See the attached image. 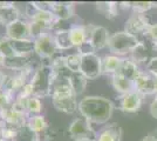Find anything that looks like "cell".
Listing matches in <instances>:
<instances>
[{
	"label": "cell",
	"mask_w": 157,
	"mask_h": 141,
	"mask_svg": "<svg viewBox=\"0 0 157 141\" xmlns=\"http://www.w3.org/2000/svg\"><path fill=\"white\" fill-rule=\"evenodd\" d=\"M141 15L143 17V19L149 27L157 26V4H154L147 12H144Z\"/></svg>",
	"instance_id": "32"
},
{
	"label": "cell",
	"mask_w": 157,
	"mask_h": 141,
	"mask_svg": "<svg viewBox=\"0 0 157 141\" xmlns=\"http://www.w3.org/2000/svg\"><path fill=\"white\" fill-rule=\"evenodd\" d=\"M54 34V40H55V45L58 47L60 52L62 51H67L73 48V44L69 38V32L68 28L67 29H62V31H58Z\"/></svg>",
	"instance_id": "25"
},
{
	"label": "cell",
	"mask_w": 157,
	"mask_h": 141,
	"mask_svg": "<svg viewBox=\"0 0 157 141\" xmlns=\"http://www.w3.org/2000/svg\"><path fill=\"white\" fill-rule=\"evenodd\" d=\"M121 128L116 123H111L98 132L96 141H121Z\"/></svg>",
	"instance_id": "20"
},
{
	"label": "cell",
	"mask_w": 157,
	"mask_h": 141,
	"mask_svg": "<svg viewBox=\"0 0 157 141\" xmlns=\"http://www.w3.org/2000/svg\"><path fill=\"white\" fill-rule=\"evenodd\" d=\"M32 4L38 11L52 12V1H32Z\"/></svg>",
	"instance_id": "35"
},
{
	"label": "cell",
	"mask_w": 157,
	"mask_h": 141,
	"mask_svg": "<svg viewBox=\"0 0 157 141\" xmlns=\"http://www.w3.org/2000/svg\"><path fill=\"white\" fill-rule=\"evenodd\" d=\"M68 133L75 141H96L98 133L94 131L92 123L85 118H76L71 122Z\"/></svg>",
	"instance_id": "4"
},
{
	"label": "cell",
	"mask_w": 157,
	"mask_h": 141,
	"mask_svg": "<svg viewBox=\"0 0 157 141\" xmlns=\"http://www.w3.org/2000/svg\"><path fill=\"white\" fill-rule=\"evenodd\" d=\"M12 41L14 52L18 55H33L34 53V40Z\"/></svg>",
	"instance_id": "27"
},
{
	"label": "cell",
	"mask_w": 157,
	"mask_h": 141,
	"mask_svg": "<svg viewBox=\"0 0 157 141\" xmlns=\"http://www.w3.org/2000/svg\"><path fill=\"white\" fill-rule=\"evenodd\" d=\"M32 64V55H18L15 54L12 58H6L5 60V65L4 67L13 71V72H18L24 68L28 67Z\"/></svg>",
	"instance_id": "17"
},
{
	"label": "cell",
	"mask_w": 157,
	"mask_h": 141,
	"mask_svg": "<svg viewBox=\"0 0 157 141\" xmlns=\"http://www.w3.org/2000/svg\"><path fill=\"white\" fill-rule=\"evenodd\" d=\"M0 53L5 58H12L15 55L14 48L12 46V41L6 35H0Z\"/></svg>",
	"instance_id": "30"
},
{
	"label": "cell",
	"mask_w": 157,
	"mask_h": 141,
	"mask_svg": "<svg viewBox=\"0 0 157 141\" xmlns=\"http://www.w3.org/2000/svg\"><path fill=\"white\" fill-rule=\"evenodd\" d=\"M29 115L26 113H21L13 109L12 107L5 108V109H0V119L5 121L8 125H12L18 128H22L27 125Z\"/></svg>",
	"instance_id": "13"
},
{
	"label": "cell",
	"mask_w": 157,
	"mask_h": 141,
	"mask_svg": "<svg viewBox=\"0 0 157 141\" xmlns=\"http://www.w3.org/2000/svg\"><path fill=\"white\" fill-rule=\"evenodd\" d=\"M5 60H6V58H5L2 54L0 53V68L4 67V65H5Z\"/></svg>",
	"instance_id": "41"
},
{
	"label": "cell",
	"mask_w": 157,
	"mask_h": 141,
	"mask_svg": "<svg viewBox=\"0 0 157 141\" xmlns=\"http://www.w3.org/2000/svg\"><path fill=\"white\" fill-rule=\"evenodd\" d=\"M81 61H82V54H80L78 52L67 54L65 57L66 68L71 72H80Z\"/></svg>",
	"instance_id": "28"
},
{
	"label": "cell",
	"mask_w": 157,
	"mask_h": 141,
	"mask_svg": "<svg viewBox=\"0 0 157 141\" xmlns=\"http://www.w3.org/2000/svg\"><path fill=\"white\" fill-rule=\"evenodd\" d=\"M87 28H88V33H89L88 42L90 44V46L93 47V49L95 52L108 46L110 34L105 27L89 24V25H87Z\"/></svg>",
	"instance_id": "8"
},
{
	"label": "cell",
	"mask_w": 157,
	"mask_h": 141,
	"mask_svg": "<svg viewBox=\"0 0 157 141\" xmlns=\"http://www.w3.org/2000/svg\"><path fill=\"white\" fill-rule=\"evenodd\" d=\"M149 28L150 27L148 26V24L145 22L141 14L132 13L128 18V20L125 21L124 31L131 35L136 37L138 40H142L144 37L148 35Z\"/></svg>",
	"instance_id": "10"
},
{
	"label": "cell",
	"mask_w": 157,
	"mask_h": 141,
	"mask_svg": "<svg viewBox=\"0 0 157 141\" xmlns=\"http://www.w3.org/2000/svg\"><path fill=\"white\" fill-rule=\"evenodd\" d=\"M7 38L10 40L19 41V40H33L31 35V29H29V20L20 18L14 22L6 26Z\"/></svg>",
	"instance_id": "7"
},
{
	"label": "cell",
	"mask_w": 157,
	"mask_h": 141,
	"mask_svg": "<svg viewBox=\"0 0 157 141\" xmlns=\"http://www.w3.org/2000/svg\"><path fill=\"white\" fill-rule=\"evenodd\" d=\"M68 32H69V38L73 44V47L75 48H80L89 40V33H88L87 25H80V24L72 25L68 28Z\"/></svg>",
	"instance_id": "14"
},
{
	"label": "cell",
	"mask_w": 157,
	"mask_h": 141,
	"mask_svg": "<svg viewBox=\"0 0 157 141\" xmlns=\"http://www.w3.org/2000/svg\"><path fill=\"white\" fill-rule=\"evenodd\" d=\"M60 51L55 45L54 34L47 32L34 39V53L44 60H51Z\"/></svg>",
	"instance_id": "5"
},
{
	"label": "cell",
	"mask_w": 157,
	"mask_h": 141,
	"mask_svg": "<svg viewBox=\"0 0 157 141\" xmlns=\"http://www.w3.org/2000/svg\"><path fill=\"white\" fill-rule=\"evenodd\" d=\"M27 126L29 127L31 131H33L35 134L38 135L45 133L47 129H48V127H49L46 118L42 114L29 115L28 116V120H27Z\"/></svg>",
	"instance_id": "23"
},
{
	"label": "cell",
	"mask_w": 157,
	"mask_h": 141,
	"mask_svg": "<svg viewBox=\"0 0 157 141\" xmlns=\"http://www.w3.org/2000/svg\"><path fill=\"white\" fill-rule=\"evenodd\" d=\"M0 141H7V140H5V139H4V138H2L1 135H0Z\"/></svg>",
	"instance_id": "43"
},
{
	"label": "cell",
	"mask_w": 157,
	"mask_h": 141,
	"mask_svg": "<svg viewBox=\"0 0 157 141\" xmlns=\"http://www.w3.org/2000/svg\"><path fill=\"white\" fill-rule=\"evenodd\" d=\"M129 58L138 65V64H143V62L148 64L152 59V55H151L150 51L147 48V46L144 45L142 41H140V44L132 49V52L130 53Z\"/></svg>",
	"instance_id": "24"
},
{
	"label": "cell",
	"mask_w": 157,
	"mask_h": 141,
	"mask_svg": "<svg viewBox=\"0 0 157 141\" xmlns=\"http://www.w3.org/2000/svg\"><path fill=\"white\" fill-rule=\"evenodd\" d=\"M52 13L58 20H69L74 15V4L65 1H52Z\"/></svg>",
	"instance_id": "15"
},
{
	"label": "cell",
	"mask_w": 157,
	"mask_h": 141,
	"mask_svg": "<svg viewBox=\"0 0 157 141\" xmlns=\"http://www.w3.org/2000/svg\"><path fill=\"white\" fill-rule=\"evenodd\" d=\"M141 141H157V136L155 134H148L147 136H144Z\"/></svg>",
	"instance_id": "39"
},
{
	"label": "cell",
	"mask_w": 157,
	"mask_h": 141,
	"mask_svg": "<svg viewBox=\"0 0 157 141\" xmlns=\"http://www.w3.org/2000/svg\"><path fill=\"white\" fill-rule=\"evenodd\" d=\"M123 58L115 54H107L102 58V74L113 76L118 72Z\"/></svg>",
	"instance_id": "16"
},
{
	"label": "cell",
	"mask_w": 157,
	"mask_h": 141,
	"mask_svg": "<svg viewBox=\"0 0 157 141\" xmlns=\"http://www.w3.org/2000/svg\"><path fill=\"white\" fill-rule=\"evenodd\" d=\"M150 114L152 115V118H155V119L157 120V96H155V99L151 101Z\"/></svg>",
	"instance_id": "37"
},
{
	"label": "cell",
	"mask_w": 157,
	"mask_h": 141,
	"mask_svg": "<svg viewBox=\"0 0 157 141\" xmlns=\"http://www.w3.org/2000/svg\"><path fill=\"white\" fill-rule=\"evenodd\" d=\"M21 18L19 8L15 6L14 2L11 1H0V25L8 26Z\"/></svg>",
	"instance_id": "12"
},
{
	"label": "cell",
	"mask_w": 157,
	"mask_h": 141,
	"mask_svg": "<svg viewBox=\"0 0 157 141\" xmlns=\"http://www.w3.org/2000/svg\"><path fill=\"white\" fill-rule=\"evenodd\" d=\"M80 72L88 80H95L102 74V58L96 53L82 54Z\"/></svg>",
	"instance_id": "6"
},
{
	"label": "cell",
	"mask_w": 157,
	"mask_h": 141,
	"mask_svg": "<svg viewBox=\"0 0 157 141\" xmlns=\"http://www.w3.org/2000/svg\"><path fill=\"white\" fill-rule=\"evenodd\" d=\"M140 44L136 37L131 35L125 31H118L111 34L108 41V48L111 54L125 58V55H130L132 49Z\"/></svg>",
	"instance_id": "3"
},
{
	"label": "cell",
	"mask_w": 157,
	"mask_h": 141,
	"mask_svg": "<svg viewBox=\"0 0 157 141\" xmlns=\"http://www.w3.org/2000/svg\"><path fill=\"white\" fill-rule=\"evenodd\" d=\"M154 4H155V2H151V1H134V2H131L132 13L143 14L144 12H147Z\"/></svg>",
	"instance_id": "33"
},
{
	"label": "cell",
	"mask_w": 157,
	"mask_h": 141,
	"mask_svg": "<svg viewBox=\"0 0 157 141\" xmlns=\"http://www.w3.org/2000/svg\"><path fill=\"white\" fill-rule=\"evenodd\" d=\"M34 95V88H33V85L28 81L24 87L19 91V93L17 94V98H22V99H28Z\"/></svg>",
	"instance_id": "34"
},
{
	"label": "cell",
	"mask_w": 157,
	"mask_h": 141,
	"mask_svg": "<svg viewBox=\"0 0 157 141\" xmlns=\"http://www.w3.org/2000/svg\"><path fill=\"white\" fill-rule=\"evenodd\" d=\"M144 96L136 91H132L123 95H120L118 98V108L128 114L138 112L143 105Z\"/></svg>",
	"instance_id": "9"
},
{
	"label": "cell",
	"mask_w": 157,
	"mask_h": 141,
	"mask_svg": "<svg viewBox=\"0 0 157 141\" xmlns=\"http://www.w3.org/2000/svg\"><path fill=\"white\" fill-rule=\"evenodd\" d=\"M26 109L28 115H39L41 114L42 109H44V105L41 102V99L38 96H31L27 99Z\"/></svg>",
	"instance_id": "29"
},
{
	"label": "cell",
	"mask_w": 157,
	"mask_h": 141,
	"mask_svg": "<svg viewBox=\"0 0 157 141\" xmlns=\"http://www.w3.org/2000/svg\"><path fill=\"white\" fill-rule=\"evenodd\" d=\"M45 61L46 62L41 64L39 67L35 69L33 76L29 80L34 88V96H38L40 99L51 95L53 80H54L51 65H49L48 60Z\"/></svg>",
	"instance_id": "2"
},
{
	"label": "cell",
	"mask_w": 157,
	"mask_h": 141,
	"mask_svg": "<svg viewBox=\"0 0 157 141\" xmlns=\"http://www.w3.org/2000/svg\"><path fill=\"white\" fill-rule=\"evenodd\" d=\"M134 89L143 96L155 94V75L148 71H141L134 79Z\"/></svg>",
	"instance_id": "11"
},
{
	"label": "cell",
	"mask_w": 157,
	"mask_h": 141,
	"mask_svg": "<svg viewBox=\"0 0 157 141\" xmlns=\"http://www.w3.org/2000/svg\"><path fill=\"white\" fill-rule=\"evenodd\" d=\"M5 79H6V74H4L1 71H0V88H2V86H4Z\"/></svg>",
	"instance_id": "40"
},
{
	"label": "cell",
	"mask_w": 157,
	"mask_h": 141,
	"mask_svg": "<svg viewBox=\"0 0 157 141\" xmlns=\"http://www.w3.org/2000/svg\"><path fill=\"white\" fill-rule=\"evenodd\" d=\"M140 72H141V69H140L137 64L134 60H131L129 57H125V58H123L121 67L116 74H120V75L134 81V79L137 76Z\"/></svg>",
	"instance_id": "19"
},
{
	"label": "cell",
	"mask_w": 157,
	"mask_h": 141,
	"mask_svg": "<svg viewBox=\"0 0 157 141\" xmlns=\"http://www.w3.org/2000/svg\"><path fill=\"white\" fill-rule=\"evenodd\" d=\"M14 141H19V140H14Z\"/></svg>",
	"instance_id": "44"
},
{
	"label": "cell",
	"mask_w": 157,
	"mask_h": 141,
	"mask_svg": "<svg viewBox=\"0 0 157 141\" xmlns=\"http://www.w3.org/2000/svg\"><path fill=\"white\" fill-rule=\"evenodd\" d=\"M52 25L53 24L45 22V21L29 20V29H31V35H32L33 40L41 34L52 32Z\"/></svg>",
	"instance_id": "26"
},
{
	"label": "cell",
	"mask_w": 157,
	"mask_h": 141,
	"mask_svg": "<svg viewBox=\"0 0 157 141\" xmlns=\"http://www.w3.org/2000/svg\"><path fill=\"white\" fill-rule=\"evenodd\" d=\"M110 84L113 88L117 93H120V95H123V94L135 91L134 89V81L128 79V78H124L120 74H114L113 76H110Z\"/></svg>",
	"instance_id": "18"
},
{
	"label": "cell",
	"mask_w": 157,
	"mask_h": 141,
	"mask_svg": "<svg viewBox=\"0 0 157 141\" xmlns=\"http://www.w3.org/2000/svg\"><path fill=\"white\" fill-rule=\"evenodd\" d=\"M78 111L90 123L105 125L113 115L114 104L105 96L88 95L78 101Z\"/></svg>",
	"instance_id": "1"
},
{
	"label": "cell",
	"mask_w": 157,
	"mask_h": 141,
	"mask_svg": "<svg viewBox=\"0 0 157 141\" xmlns=\"http://www.w3.org/2000/svg\"><path fill=\"white\" fill-rule=\"evenodd\" d=\"M145 71H148L152 75L157 76V57L152 58L147 65H145Z\"/></svg>",
	"instance_id": "36"
},
{
	"label": "cell",
	"mask_w": 157,
	"mask_h": 141,
	"mask_svg": "<svg viewBox=\"0 0 157 141\" xmlns=\"http://www.w3.org/2000/svg\"><path fill=\"white\" fill-rule=\"evenodd\" d=\"M15 95L4 88H0V109H5L12 106Z\"/></svg>",
	"instance_id": "31"
},
{
	"label": "cell",
	"mask_w": 157,
	"mask_h": 141,
	"mask_svg": "<svg viewBox=\"0 0 157 141\" xmlns=\"http://www.w3.org/2000/svg\"><path fill=\"white\" fill-rule=\"evenodd\" d=\"M148 37H149L150 39H152L155 42H157V26H154V27H150V28H149Z\"/></svg>",
	"instance_id": "38"
},
{
	"label": "cell",
	"mask_w": 157,
	"mask_h": 141,
	"mask_svg": "<svg viewBox=\"0 0 157 141\" xmlns=\"http://www.w3.org/2000/svg\"><path fill=\"white\" fill-rule=\"evenodd\" d=\"M68 81L74 93L76 94V96L85 92L88 84V79L81 72H72L68 76Z\"/></svg>",
	"instance_id": "22"
},
{
	"label": "cell",
	"mask_w": 157,
	"mask_h": 141,
	"mask_svg": "<svg viewBox=\"0 0 157 141\" xmlns=\"http://www.w3.org/2000/svg\"><path fill=\"white\" fill-rule=\"evenodd\" d=\"M39 141H41V140H39Z\"/></svg>",
	"instance_id": "45"
},
{
	"label": "cell",
	"mask_w": 157,
	"mask_h": 141,
	"mask_svg": "<svg viewBox=\"0 0 157 141\" xmlns=\"http://www.w3.org/2000/svg\"><path fill=\"white\" fill-rule=\"evenodd\" d=\"M155 96H157V76H155Z\"/></svg>",
	"instance_id": "42"
},
{
	"label": "cell",
	"mask_w": 157,
	"mask_h": 141,
	"mask_svg": "<svg viewBox=\"0 0 157 141\" xmlns=\"http://www.w3.org/2000/svg\"><path fill=\"white\" fill-rule=\"evenodd\" d=\"M96 10L107 19H114L120 13V2L114 1H101L96 2Z\"/></svg>",
	"instance_id": "21"
}]
</instances>
